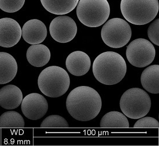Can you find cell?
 Listing matches in <instances>:
<instances>
[{"label":"cell","instance_id":"1","mask_svg":"<svg viewBox=\"0 0 159 146\" xmlns=\"http://www.w3.org/2000/svg\"><path fill=\"white\" fill-rule=\"evenodd\" d=\"M66 107L69 114L80 121L92 120L98 116L102 108L98 92L88 86H80L72 90L67 96Z\"/></svg>","mask_w":159,"mask_h":146},{"label":"cell","instance_id":"2","mask_svg":"<svg viewBox=\"0 0 159 146\" xmlns=\"http://www.w3.org/2000/svg\"><path fill=\"white\" fill-rule=\"evenodd\" d=\"M126 61L120 54L105 51L98 55L93 64V73L101 83L113 85L119 83L126 75Z\"/></svg>","mask_w":159,"mask_h":146},{"label":"cell","instance_id":"3","mask_svg":"<svg viewBox=\"0 0 159 146\" xmlns=\"http://www.w3.org/2000/svg\"><path fill=\"white\" fill-rule=\"evenodd\" d=\"M158 0H121L120 9L126 20L135 25L152 21L159 12Z\"/></svg>","mask_w":159,"mask_h":146},{"label":"cell","instance_id":"4","mask_svg":"<svg viewBox=\"0 0 159 146\" xmlns=\"http://www.w3.org/2000/svg\"><path fill=\"white\" fill-rule=\"evenodd\" d=\"M38 87L46 96L58 98L67 92L70 85V78L67 71L58 66L44 69L38 79Z\"/></svg>","mask_w":159,"mask_h":146},{"label":"cell","instance_id":"5","mask_svg":"<svg viewBox=\"0 0 159 146\" xmlns=\"http://www.w3.org/2000/svg\"><path fill=\"white\" fill-rule=\"evenodd\" d=\"M76 15L84 25L96 28L104 24L109 18L110 6L107 0H80Z\"/></svg>","mask_w":159,"mask_h":146},{"label":"cell","instance_id":"6","mask_svg":"<svg viewBox=\"0 0 159 146\" xmlns=\"http://www.w3.org/2000/svg\"><path fill=\"white\" fill-rule=\"evenodd\" d=\"M151 107V98L139 88H131L122 95L120 108L123 113L131 119L137 120L147 116Z\"/></svg>","mask_w":159,"mask_h":146},{"label":"cell","instance_id":"7","mask_svg":"<svg viewBox=\"0 0 159 146\" xmlns=\"http://www.w3.org/2000/svg\"><path fill=\"white\" fill-rule=\"evenodd\" d=\"M103 42L112 48H120L126 45L131 37L129 24L120 18H113L105 23L101 29Z\"/></svg>","mask_w":159,"mask_h":146},{"label":"cell","instance_id":"8","mask_svg":"<svg viewBox=\"0 0 159 146\" xmlns=\"http://www.w3.org/2000/svg\"><path fill=\"white\" fill-rule=\"evenodd\" d=\"M156 50L148 40L139 38L130 43L126 49V57L134 67L143 68L150 65L154 60Z\"/></svg>","mask_w":159,"mask_h":146},{"label":"cell","instance_id":"9","mask_svg":"<svg viewBox=\"0 0 159 146\" xmlns=\"http://www.w3.org/2000/svg\"><path fill=\"white\" fill-rule=\"evenodd\" d=\"M49 32L52 38L59 43L70 42L75 37L77 25L70 17H56L49 25Z\"/></svg>","mask_w":159,"mask_h":146},{"label":"cell","instance_id":"10","mask_svg":"<svg viewBox=\"0 0 159 146\" xmlns=\"http://www.w3.org/2000/svg\"><path fill=\"white\" fill-rule=\"evenodd\" d=\"M21 109L25 117L31 120H38L46 114L48 104L44 96L34 92L23 99Z\"/></svg>","mask_w":159,"mask_h":146},{"label":"cell","instance_id":"11","mask_svg":"<svg viewBox=\"0 0 159 146\" xmlns=\"http://www.w3.org/2000/svg\"><path fill=\"white\" fill-rule=\"evenodd\" d=\"M21 37L20 25L15 20L8 17L0 19V46L13 47L19 42Z\"/></svg>","mask_w":159,"mask_h":146},{"label":"cell","instance_id":"12","mask_svg":"<svg viewBox=\"0 0 159 146\" xmlns=\"http://www.w3.org/2000/svg\"><path fill=\"white\" fill-rule=\"evenodd\" d=\"M21 36L25 42L29 44H40L44 41L47 36L46 25L38 19L30 20L23 25Z\"/></svg>","mask_w":159,"mask_h":146},{"label":"cell","instance_id":"13","mask_svg":"<svg viewBox=\"0 0 159 146\" xmlns=\"http://www.w3.org/2000/svg\"><path fill=\"white\" fill-rule=\"evenodd\" d=\"M68 71L72 75L81 76L86 74L91 66L89 56L82 51H75L69 54L66 61Z\"/></svg>","mask_w":159,"mask_h":146},{"label":"cell","instance_id":"14","mask_svg":"<svg viewBox=\"0 0 159 146\" xmlns=\"http://www.w3.org/2000/svg\"><path fill=\"white\" fill-rule=\"evenodd\" d=\"M23 99L21 90L15 85H7L0 89V106L7 110L18 108Z\"/></svg>","mask_w":159,"mask_h":146},{"label":"cell","instance_id":"15","mask_svg":"<svg viewBox=\"0 0 159 146\" xmlns=\"http://www.w3.org/2000/svg\"><path fill=\"white\" fill-rule=\"evenodd\" d=\"M17 64L11 54L0 52V84L8 83L16 75Z\"/></svg>","mask_w":159,"mask_h":146},{"label":"cell","instance_id":"16","mask_svg":"<svg viewBox=\"0 0 159 146\" xmlns=\"http://www.w3.org/2000/svg\"><path fill=\"white\" fill-rule=\"evenodd\" d=\"M26 57L31 65L42 67L49 63L51 54L49 48L44 45H32L27 51Z\"/></svg>","mask_w":159,"mask_h":146},{"label":"cell","instance_id":"17","mask_svg":"<svg viewBox=\"0 0 159 146\" xmlns=\"http://www.w3.org/2000/svg\"><path fill=\"white\" fill-rule=\"evenodd\" d=\"M80 0H41L47 11L52 14L63 15L68 14L75 8Z\"/></svg>","mask_w":159,"mask_h":146},{"label":"cell","instance_id":"18","mask_svg":"<svg viewBox=\"0 0 159 146\" xmlns=\"http://www.w3.org/2000/svg\"><path fill=\"white\" fill-rule=\"evenodd\" d=\"M141 82L144 89L152 94L159 93V65H153L143 71Z\"/></svg>","mask_w":159,"mask_h":146},{"label":"cell","instance_id":"19","mask_svg":"<svg viewBox=\"0 0 159 146\" xmlns=\"http://www.w3.org/2000/svg\"><path fill=\"white\" fill-rule=\"evenodd\" d=\"M101 128H129V122L123 113L112 111L105 114L100 122Z\"/></svg>","mask_w":159,"mask_h":146},{"label":"cell","instance_id":"20","mask_svg":"<svg viewBox=\"0 0 159 146\" xmlns=\"http://www.w3.org/2000/svg\"><path fill=\"white\" fill-rule=\"evenodd\" d=\"M25 120L21 114L15 111H8L0 116V128H23Z\"/></svg>","mask_w":159,"mask_h":146},{"label":"cell","instance_id":"21","mask_svg":"<svg viewBox=\"0 0 159 146\" xmlns=\"http://www.w3.org/2000/svg\"><path fill=\"white\" fill-rule=\"evenodd\" d=\"M41 128H68L69 127L67 120L59 115H51L42 121Z\"/></svg>","mask_w":159,"mask_h":146},{"label":"cell","instance_id":"22","mask_svg":"<svg viewBox=\"0 0 159 146\" xmlns=\"http://www.w3.org/2000/svg\"><path fill=\"white\" fill-rule=\"evenodd\" d=\"M25 0H0V9L7 13L19 11L25 4Z\"/></svg>","mask_w":159,"mask_h":146},{"label":"cell","instance_id":"23","mask_svg":"<svg viewBox=\"0 0 159 146\" xmlns=\"http://www.w3.org/2000/svg\"><path fill=\"white\" fill-rule=\"evenodd\" d=\"M148 35L150 41L159 46V19H157L151 23L148 29Z\"/></svg>","mask_w":159,"mask_h":146},{"label":"cell","instance_id":"24","mask_svg":"<svg viewBox=\"0 0 159 146\" xmlns=\"http://www.w3.org/2000/svg\"><path fill=\"white\" fill-rule=\"evenodd\" d=\"M159 122L154 118L151 117H142L138 119L134 125L135 128H159Z\"/></svg>","mask_w":159,"mask_h":146}]
</instances>
